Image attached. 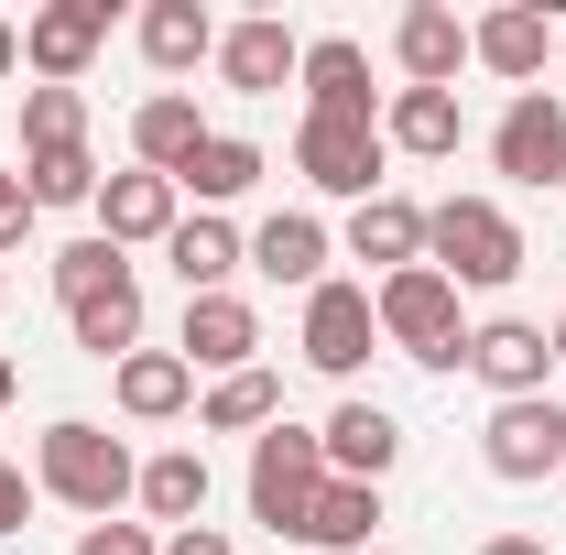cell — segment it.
Wrapping results in <instances>:
<instances>
[{
	"label": "cell",
	"instance_id": "obj_30",
	"mask_svg": "<svg viewBox=\"0 0 566 555\" xmlns=\"http://www.w3.org/2000/svg\"><path fill=\"white\" fill-rule=\"evenodd\" d=\"M22 197H33V208H98L87 142H66V153H22Z\"/></svg>",
	"mask_w": 566,
	"mask_h": 555
},
{
	"label": "cell",
	"instance_id": "obj_14",
	"mask_svg": "<svg viewBox=\"0 0 566 555\" xmlns=\"http://www.w3.org/2000/svg\"><path fill=\"white\" fill-rule=\"evenodd\" d=\"M175 175H98V240H109V251H142V240H175Z\"/></svg>",
	"mask_w": 566,
	"mask_h": 555
},
{
	"label": "cell",
	"instance_id": "obj_5",
	"mask_svg": "<svg viewBox=\"0 0 566 555\" xmlns=\"http://www.w3.org/2000/svg\"><path fill=\"white\" fill-rule=\"evenodd\" d=\"M381 164H392L381 121H305V132H294V175H305L316 197L370 208V197H381Z\"/></svg>",
	"mask_w": 566,
	"mask_h": 555
},
{
	"label": "cell",
	"instance_id": "obj_21",
	"mask_svg": "<svg viewBox=\"0 0 566 555\" xmlns=\"http://www.w3.org/2000/svg\"><path fill=\"white\" fill-rule=\"evenodd\" d=\"M197 142H208V121H197V98H186V87H164V98H142V109H132L142 175H186V164H197Z\"/></svg>",
	"mask_w": 566,
	"mask_h": 555
},
{
	"label": "cell",
	"instance_id": "obj_28",
	"mask_svg": "<svg viewBox=\"0 0 566 555\" xmlns=\"http://www.w3.org/2000/svg\"><path fill=\"white\" fill-rule=\"evenodd\" d=\"M66 327H76L87 359H132V348H142V273L109 283V294H87V305H66Z\"/></svg>",
	"mask_w": 566,
	"mask_h": 555
},
{
	"label": "cell",
	"instance_id": "obj_31",
	"mask_svg": "<svg viewBox=\"0 0 566 555\" xmlns=\"http://www.w3.org/2000/svg\"><path fill=\"white\" fill-rule=\"evenodd\" d=\"M87 142V87H22V153Z\"/></svg>",
	"mask_w": 566,
	"mask_h": 555
},
{
	"label": "cell",
	"instance_id": "obj_42",
	"mask_svg": "<svg viewBox=\"0 0 566 555\" xmlns=\"http://www.w3.org/2000/svg\"><path fill=\"white\" fill-rule=\"evenodd\" d=\"M556 55H566V33H556Z\"/></svg>",
	"mask_w": 566,
	"mask_h": 555
},
{
	"label": "cell",
	"instance_id": "obj_41",
	"mask_svg": "<svg viewBox=\"0 0 566 555\" xmlns=\"http://www.w3.org/2000/svg\"><path fill=\"white\" fill-rule=\"evenodd\" d=\"M359 555H392V545H359Z\"/></svg>",
	"mask_w": 566,
	"mask_h": 555
},
{
	"label": "cell",
	"instance_id": "obj_23",
	"mask_svg": "<svg viewBox=\"0 0 566 555\" xmlns=\"http://www.w3.org/2000/svg\"><path fill=\"white\" fill-rule=\"evenodd\" d=\"M142 55H153L164 76L218 66V11L208 0H153V11H142Z\"/></svg>",
	"mask_w": 566,
	"mask_h": 555
},
{
	"label": "cell",
	"instance_id": "obj_27",
	"mask_svg": "<svg viewBox=\"0 0 566 555\" xmlns=\"http://www.w3.org/2000/svg\"><path fill=\"white\" fill-rule=\"evenodd\" d=\"M370 523H381V490H370V480H327V490H316V512H305V534H294V545L359 555V545H370Z\"/></svg>",
	"mask_w": 566,
	"mask_h": 555
},
{
	"label": "cell",
	"instance_id": "obj_26",
	"mask_svg": "<svg viewBox=\"0 0 566 555\" xmlns=\"http://www.w3.org/2000/svg\"><path fill=\"white\" fill-rule=\"evenodd\" d=\"M197 425L208 436H262V425H283V381L251 359V370H229V381H208V404H197Z\"/></svg>",
	"mask_w": 566,
	"mask_h": 555
},
{
	"label": "cell",
	"instance_id": "obj_17",
	"mask_svg": "<svg viewBox=\"0 0 566 555\" xmlns=\"http://www.w3.org/2000/svg\"><path fill=\"white\" fill-rule=\"evenodd\" d=\"M392 66H403V87H458V66H469V22L436 11V0H415V11L392 22Z\"/></svg>",
	"mask_w": 566,
	"mask_h": 555
},
{
	"label": "cell",
	"instance_id": "obj_10",
	"mask_svg": "<svg viewBox=\"0 0 566 555\" xmlns=\"http://www.w3.org/2000/svg\"><path fill=\"white\" fill-rule=\"evenodd\" d=\"M381 338V316H370V283H316L305 294V359L327 370V381H349L359 359Z\"/></svg>",
	"mask_w": 566,
	"mask_h": 555
},
{
	"label": "cell",
	"instance_id": "obj_8",
	"mask_svg": "<svg viewBox=\"0 0 566 555\" xmlns=\"http://www.w3.org/2000/svg\"><path fill=\"white\" fill-rule=\"evenodd\" d=\"M480 458H491V480H545V469H566V404H556V392H534V404H491Z\"/></svg>",
	"mask_w": 566,
	"mask_h": 555
},
{
	"label": "cell",
	"instance_id": "obj_37",
	"mask_svg": "<svg viewBox=\"0 0 566 555\" xmlns=\"http://www.w3.org/2000/svg\"><path fill=\"white\" fill-rule=\"evenodd\" d=\"M480 555H545V545H534V534H491Z\"/></svg>",
	"mask_w": 566,
	"mask_h": 555
},
{
	"label": "cell",
	"instance_id": "obj_6",
	"mask_svg": "<svg viewBox=\"0 0 566 555\" xmlns=\"http://www.w3.org/2000/svg\"><path fill=\"white\" fill-rule=\"evenodd\" d=\"M491 164L512 175V186H566V98L556 87H523V98L501 109Z\"/></svg>",
	"mask_w": 566,
	"mask_h": 555
},
{
	"label": "cell",
	"instance_id": "obj_32",
	"mask_svg": "<svg viewBox=\"0 0 566 555\" xmlns=\"http://www.w3.org/2000/svg\"><path fill=\"white\" fill-rule=\"evenodd\" d=\"M109 283H132V262H120L109 240H66V251H55V294H66V305L109 294Z\"/></svg>",
	"mask_w": 566,
	"mask_h": 555
},
{
	"label": "cell",
	"instance_id": "obj_18",
	"mask_svg": "<svg viewBox=\"0 0 566 555\" xmlns=\"http://www.w3.org/2000/svg\"><path fill=\"white\" fill-rule=\"evenodd\" d=\"M349 262H370L381 283L415 273V262H424V208H415V197H392V186H381L370 208H349Z\"/></svg>",
	"mask_w": 566,
	"mask_h": 555
},
{
	"label": "cell",
	"instance_id": "obj_15",
	"mask_svg": "<svg viewBox=\"0 0 566 555\" xmlns=\"http://www.w3.org/2000/svg\"><path fill=\"white\" fill-rule=\"evenodd\" d=\"M545 44H556V33H545V11H534V0H501V11H480V22H469V66L512 76V98L545 76Z\"/></svg>",
	"mask_w": 566,
	"mask_h": 555
},
{
	"label": "cell",
	"instance_id": "obj_20",
	"mask_svg": "<svg viewBox=\"0 0 566 555\" xmlns=\"http://www.w3.org/2000/svg\"><path fill=\"white\" fill-rule=\"evenodd\" d=\"M164 262H175V283H186V294H229V273L251 262V240H240L229 218H208V208H197V218H175Z\"/></svg>",
	"mask_w": 566,
	"mask_h": 555
},
{
	"label": "cell",
	"instance_id": "obj_3",
	"mask_svg": "<svg viewBox=\"0 0 566 555\" xmlns=\"http://www.w3.org/2000/svg\"><path fill=\"white\" fill-rule=\"evenodd\" d=\"M370 316H381V348H403L424 370H469V316H458V283L415 262V273H392L370 294Z\"/></svg>",
	"mask_w": 566,
	"mask_h": 555
},
{
	"label": "cell",
	"instance_id": "obj_12",
	"mask_svg": "<svg viewBox=\"0 0 566 555\" xmlns=\"http://www.w3.org/2000/svg\"><path fill=\"white\" fill-rule=\"evenodd\" d=\"M175 359L229 381V370H251V359H262V316H251L240 294H186V338H175Z\"/></svg>",
	"mask_w": 566,
	"mask_h": 555
},
{
	"label": "cell",
	"instance_id": "obj_33",
	"mask_svg": "<svg viewBox=\"0 0 566 555\" xmlns=\"http://www.w3.org/2000/svg\"><path fill=\"white\" fill-rule=\"evenodd\" d=\"M76 555H164V545H153V523H87Z\"/></svg>",
	"mask_w": 566,
	"mask_h": 555
},
{
	"label": "cell",
	"instance_id": "obj_35",
	"mask_svg": "<svg viewBox=\"0 0 566 555\" xmlns=\"http://www.w3.org/2000/svg\"><path fill=\"white\" fill-rule=\"evenodd\" d=\"M22 512H33V480H22V469L0 458V534H22Z\"/></svg>",
	"mask_w": 566,
	"mask_h": 555
},
{
	"label": "cell",
	"instance_id": "obj_4",
	"mask_svg": "<svg viewBox=\"0 0 566 555\" xmlns=\"http://www.w3.org/2000/svg\"><path fill=\"white\" fill-rule=\"evenodd\" d=\"M316 490H327V447L305 425H262L251 436V523H273L283 545H294L305 512H316Z\"/></svg>",
	"mask_w": 566,
	"mask_h": 555
},
{
	"label": "cell",
	"instance_id": "obj_43",
	"mask_svg": "<svg viewBox=\"0 0 566 555\" xmlns=\"http://www.w3.org/2000/svg\"><path fill=\"white\" fill-rule=\"evenodd\" d=\"M556 480H566V469H556Z\"/></svg>",
	"mask_w": 566,
	"mask_h": 555
},
{
	"label": "cell",
	"instance_id": "obj_19",
	"mask_svg": "<svg viewBox=\"0 0 566 555\" xmlns=\"http://www.w3.org/2000/svg\"><path fill=\"white\" fill-rule=\"evenodd\" d=\"M251 273H273V283H294V294H316V283H327V218L273 208L262 229H251Z\"/></svg>",
	"mask_w": 566,
	"mask_h": 555
},
{
	"label": "cell",
	"instance_id": "obj_9",
	"mask_svg": "<svg viewBox=\"0 0 566 555\" xmlns=\"http://www.w3.org/2000/svg\"><path fill=\"white\" fill-rule=\"evenodd\" d=\"M294 76H305V121H381V87H370V44H349V33H316Z\"/></svg>",
	"mask_w": 566,
	"mask_h": 555
},
{
	"label": "cell",
	"instance_id": "obj_39",
	"mask_svg": "<svg viewBox=\"0 0 566 555\" xmlns=\"http://www.w3.org/2000/svg\"><path fill=\"white\" fill-rule=\"evenodd\" d=\"M11 66H22V33H11V22H0V76H11Z\"/></svg>",
	"mask_w": 566,
	"mask_h": 555
},
{
	"label": "cell",
	"instance_id": "obj_38",
	"mask_svg": "<svg viewBox=\"0 0 566 555\" xmlns=\"http://www.w3.org/2000/svg\"><path fill=\"white\" fill-rule=\"evenodd\" d=\"M11 392H22V370H11V348H0V415H11Z\"/></svg>",
	"mask_w": 566,
	"mask_h": 555
},
{
	"label": "cell",
	"instance_id": "obj_2",
	"mask_svg": "<svg viewBox=\"0 0 566 555\" xmlns=\"http://www.w3.org/2000/svg\"><path fill=\"white\" fill-rule=\"evenodd\" d=\"M424 262L458 283V294H491V283H512L534 251H523L512 208H491V197H436V208H424Z\"/></svg>",
	"mask_w": 566,
	"mask_h": 555
},
{
	"label": "cell",
	"instance_id": "obj_25",
	"mask_svg": "<svg viewBox=\"0 0 566 555\" xmlns=\"http://www.w3.org/2000/svg\"><path fill=\"white\" fill-rule=\"evenodd\" d=\"M186 404H197V370L175 348H132L120 359V415L132 425H164V415H186Z\"/></svg>",
	"mask_w": 566,
	"mask_h": 555
},
{
	"label": "cell",
	"instance_id": "obj_24",
	"mask_svg": "<svg viewBox=\"0 0 566 555\" xmlns=\"http://www.w3.org/2000/svg\"><path fill=\"white\" fill-rule=\"evenodd\" d=\"M251 186H262V142H240V132H208L197 142V164H186V175H175V197H197V208H229V197H251Z\"/></svg>",
	"mask_w": 566,
	"mask_h": 555
},
{
	"label": "cell",
	"instance_id": "obj_22",
	"mask_svg": "<svg viewBox=\"0 0 566 555\" xmlns=\"http://www.w3.org/2000/svg\"><path fill=\"white\" fill-rule=\"evenodd\" d=\"M458 87H392V109H381V142L392 153H424V164H447L458 153Z\"/></svg>",
	"mask_w": 566,
	"mask_h": 555
},
{
	"label": "cell",
	"instance_id": "obj_34",
	"mask_svg": "<svg viewBox=\"0 0 566 555\" xmlns=\"http://www.w3.org/2000/svg\"><path fill=\"white\" fill-rule=\"evenodd\" d=\"M22 229H33V197H22V175L0 164V251H22Z\"/></svg>",
	"mask_w": 566,
	"mask_h": 555
},
{
	"label": "cell",
	"instance_id": "obj_29",
	"mask_svg": "<svg viewBox=\"0 0 566 555\" xmlns=\"http://www.w3.org/2000/svg\"><path fill=\"white\" fill-rule=\"evenodd\" d=\"M142 512H153V523H175V534H186V523H197V512H208V458H197V447H164V458H153V469H142Z\"/></svg>",
	"mask_w": 566,
	"mask_h": 555
},
{
	"label": "cell",
	"instance_id": "obj_40",
	"mask_svg": "<svg viewBox=\"0 0 566 555\" xmlns=\"http://www.w3.org/2000/svg\"><path fill=\"white\" fill-rule=\"evenodd\" d=\"M545 338H556V370H566V305H556V327H545Z\"/></svg>",
	"mask_w": 566,
	"mask_h": 555
},
{
	"label": "cell",
	"instance_id": "obj_36",
	"mask_svg": "<svg viewBox=\"0 0 566 555\" xmlns=\"http://www.w3.org/2000/svg\"><path fill=\"white\" fill-rule=\"evenodd\" d=\"M164 555H229V534L218 523H186V534H164Z\"/></svg>",
	"mask_w": 566,
	"mask_h": 555
},
{
	"label": "cell",
	"instance_id": "obj_16",
	"mask_svg": "<svg viewBox=\"0 0 566 555\" xmlns=\"http://www.w3.org/2000/svg\"><path fill=\"white\" fill-rule=\"evenodd\" d=\"M316 447H327V480H392V458H403V425L381 415V404H338V415L316 425Z\"/></svg>",
	"mask_w": 566,
	"mask_h": 555
},
{
	"label": "cell",
	"instance_id": "obj_7",
	"mask_svg": "<svg viewBox=\"0 0 566 555\" xmlns=\"http://www.w3.org/2000/svg\"><path fill=\"white\" fill-rule=\"evenodd\" d=\"M98 44H109V0H44L22 22V66L44 76V87H76V76L98 66Z\"/></svg>",
	"mask_w": 566,
	"mask_h": 555
},
{
	"label": "cell",
	"instance_id": "obj_1",
	"mask_svg": "<svg viewBox=\"0 0 566 555\" xmlns=\"http://www.w3.org/2000/svg\"><path fill=\"white\" fill-rule=\"evenodd\" d=\"M33 490H55L87 523H120V501L142 490V469H132V447H120L109 425L66 415V425H44V447H33Z\"/></svg>",
	"mask_w": 566,
	"mask_h": 555
},
{
	"label": "cell",
	"instance_id": "obj_11",
	"mask_svg": "<svg viewBox=\"0 0 566 555\" xmlns=\"http://www.w3.org/2000/svg\"><path fill=\"white\" fill-rule=\"evenodd\" d=\"M469 370L491 381L501 404H534L545 370H556V338H545L534 316H491V327H469Z\"/></svg>",
	"mask_w": 566,
	"mask_h": 555
},
{
	"label": "cell",
	"instance_id": "obj_13",
	"mask_svg": "<svg viewBox=\"0 0 566 555\" xmlns=\"http://www.w3.org/2000/svg\"><path fill=\"white\" fill-rule=\"evenodd\" d=\"M294 66H305V44H294V22H273V11H251V22H229V33H218V76H229L240 98L294 87Z\"/></svg>",
	"mask_w": 566,
	"mask_h": 555
}]
</instances>
